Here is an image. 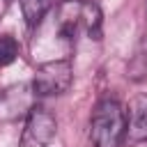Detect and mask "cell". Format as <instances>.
Returning <instances> with one entry per match:
<instances>
[{
	"label": "cell",
	"mask_w": 147,
	"mask_h": 147,
	"mask_svg": "<svg viewBox=\"0 0 147 147\" xmlns=\"http://www.w3.org/2000/svg\"><path fill=\"white\" fill-rule=\"evenodd\" d=\"M126 136V115L115 99L96 103L90 119V138L94 147H119Z\"/></svg>",
	"instance_id": "6da1fadb"
},
{
	"label": "cell",
	"mask_w": 147,
	"mask_h": 147,
	"mask_svg": "<svg viewBox=\"0 0 147 147\" xmlns=\"http://www.w3.org/2000/svg\"><path fill=\"white\" fill-rule=\"evenodd\" d=\"M74 69L67 57L62 60H48L37 67L32 78V94L34 96H57L64 94L71 87Z\"/></svg>",
	"instance_id": "7a4b0ae2"
},
{
	"label": "cell",
	"mask_w": 147,
	"mask_h": 147,
	"mask_svg": "<svg viewBox=\"0 0 147 147\" xmlns=\"http://www.w3.org/2000/svg\"><path fill=\"white\" fill-rule=\"evenodd\" d=\"M55 131L57 122L53 113L44 106H30L21 133V147H48L51 140L55 138Z\"/></svg>",
	"instance_id": "3957f363"
},
{
	"label": "cell",
	"mask_w": 147,
	"mask_h": 147,
	"mask_svg": "<svg viewBox=\"0 0 147 147\" xmlns=\"http://www.w3.org/2000/svg\"><path fill=\"white\" fill-rule=\"evenodd\" d=\"M126 138L129 142H140L147 138V94H136L129 101Z\"/></svg>",
	"instance_id": "277c9868"
},
{
	"label": "cell",
	"mask_w": 147,
	"mask_h": 147,
	"mask_svg": "<svg viewBox=\"0 0 147 147\" xmlns=\"http://www.w3.org/2000/svg\"><path fill=\"white\" fill-rule=\"evenodd\" d=\"M126 76L133 83H140V80L147 78V34L136 46V51H133V55L129 60V67H126Z\"/></svg>",
	"instance_id": "5b68a950"
},
{
	"label": "cell",
	"mask_w": 147,
	"mask_h": 147,
	"mask_svg": "<svg viewBox=\"0 0 147 147\" xmlns=\"http://www.w3.org/2000/svg\"><path fill=\"white\" fill-rule=\"evenodd\" d=\"M55 0H21V11H23V18H25V25L30 30H34L44 16L51 11Z\"/></svg>",
	"instance_id": "8992f818"
},
{
	"label": "cell",
	"mask_w": 147,
	"mask_h": 147,
	"mask_svg": "<svg viewBox=\"0 0 147 147\" xmlns=\"http://www.w3.org/2000/svg\"><path fill=\"white\" fill-rule=\"evenodd\" d=\"M83 14V30L90 34V39H101V9L94 0H83L80 7Z\"/></svg>",
	"instance_id": "52a82bcc"
},
{
	"label": "cell",
	"mask_w": 147,
	"mask_h": 147,
	"mask_svg": "<svg viewBox=\"0 0 147 147\" xmlns=\"http://www.w3.org/2000/svg\"><path fill=\"white\" fill-rule=\"evenodd\" d=\"M18 57V41L11 34H0V67L11 64Z\"/></svg>",
	"instance_id": "ba28073f"
}]
</instances>
